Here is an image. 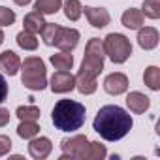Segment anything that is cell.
<instances>
[{
    "label": "cell",
    "instance_id": "cell-1",
    "mask_svg": "<svg viewBox=\"0 0 160 160\" xmlns=\"http://www.w3.org/2000/svg\"><path fill=\"white\" fill-rule=\"evenodd\" d=\"M132 124H134V121H132L130 113L124 111L119 106H104V108H100V111L96 113L94 122H92L94 130L106 141L122 139L130 132Z\"/></svg>",
    "mask_w": 160,
    "mask_h": 160
},
{
    "label": "cell",
    "instance_id": "cell-2",
    "mask_svg": "<svg viewBox=\"0 0 160 160\" xmlns=\"http://www.w3.org/2000/svg\"><path fill=\"white\" fill-rule=\"evenodd\" d=\"M85 106L79 104L75 100H70V98H64V100H58L53 108V124L57 130H62V132H73V130H79L83 124H85Z\"/></svg>",
    "mask_w": 160,
    "mask_h": 160
},
{
    "label": "cell",
    "instance_id": "cell-3",
    "mask_svg": "<svg viewBox=\"0 0 160 160\" xmlns=\"http://www.w3.org/2000/svg\"><path fill=\"white\" fill-rule=\"evenodd\" d=\"M21 81L30 91H43L47 87V70L40 57H27L21 62Z\"/></svg>",
    "mask_w": 160,
    "mask_h": 160
},
{
    "label": "cell",
    "instance_id": "cell-4",
    "mask_svg": "<svg viewBox=\"0 0 160 160\" xmlns=\"http://www.w3.org/2000/svg\"><path fill=\"white\" fill-rule=\"evenodd\" d=\"M104 58H106V53H104L102 40H100V38H91V40L87 42V47H85L81 70H79L77 73L96 79V77L100 75V72L104 70Z\"/></svg>",
    "mask_w": 160,
    "mask_h": 160
},
{
    "label": "cell",
    "instance_id": "cell-5",
    "mask_svg": "<svg viewBox=\"0 0 160 160\" xmlns=\"http://www.w3.org/2000/svg\"><path fill=\"white\" fill-rule=\"evenodd\" d=\"M102 45H104V53L115 64L126 62L128 57L132 55V43H130V40L126 36H122V34H117V32L108 34L106 40L102 42Z\"/></svg>",
    "mask_w": 160,
    "mask_h": 160
},
{
    "label": "cell",
    "instance_id": "cell-6",
    "mask_svg": "<svg viewBox=\"0 0 160 160\" xmlns=\"http://www.w3.org/2000/svg\"><path fill=\"white\" fill-rule=\"evenodd\" d=\"M89 138L79 134L68 139L60 141V149H62V156L60 160H85L87 158V151H89Z\"/></svg>",
    "mask_w": 160,
    "mask_h": 160
},
{
    "label": "cell",
    "instance_id": "cell-7",
    "mask_svg": "<svg viewBox=\"0 0 160 160\" xmlns=\"http://www.w3.org/2000/svg\"><path fill=\"white\" fill-rule=\"evenodd\" d=\"M79 43V32L75 28H64L60 27L58 32H57V38H55V45L60 49V51H73Z\"/></svg>",
    "mask_w": 160,
    "mask_h": 160
},
{
    "label": "cell",
    "instance_id": "cell-8",
    "mask_svg": "<svg viewBox=\"0 0 160 160\" xmlns=\"http://www.w3.org/2000/svg\"><path fill=\"white\" fill-rule=\"evenodd\" d=\"M75 89V77L68 72V70H58L57 73H53L51 77V91L53 92H70Z\"/></svg>",
    "mask_w": 160,
    "mask_h": 160
},
{
    "label": "cell",
    "instance_id": "cell-9",
    "mask_svg": "<svg viewBox=\"0 0 160 160\" xmlns=\"http://www.w3.org/2000/svg\"><path fill=\"white\" fill-rule=\"evenodd\" d=\"M104 89L108 94H113V96H119L122 92H126L128 89V77L121 72H115V73H109L106 79H104Z\"/></svg>",
    "mask_w": 160,
    "mask_h": 160
},
{
    "label": "cell",
    "instance_id": "cell-10",
    "mask_svg": "<svg viewBox=\"0 0 160 160\" xmlns=\"http://www.w3.org/2000/svg\"><path fill=\"white\" fill-rule=\"evenodd\" d=\"M51 149H53V143H51L49 138H36V136H34V138L30 139V143H28V152H30V156L36 158V160L47 158L49 152H51Z\"/></svg>",
    "mask_w": 160,
    "mask_h": 160
},
{
    "label": "cell",
    "instance_id": "cell-11",
    "mask_svg": "<svg viewBox=\"0 0 160 160\" xmlns=\"http://www.w3.org/2000/svg\"><path fill=\"white\" fill-rule=\"evenodd\" d=\"M83 12H85V15H87L89 23H91L94 28H104V27H108V25H109V21H111L109 12H108L106 8H92V6H85V8H83Z\"/></svg>",
    "mask_w": 160,
    "mask_h": 160
},
{
    "label": "cell",
    "instance_id": "cell-12",
    "mask_svg": "<svg viewBox=\"0 0 160 160\" xmlns=\"http://www.w3.org/2000/svg\"><path fill=\"white\" fill-rule=\"evenodd\" d=\"M19 68H21V58H19L17 53L8 49V51H4L2 55H0V70H2L4 73L15 75L19 72Z\"/></svg>",
    "mask_w": 160,
    "mask_h": 160
},
{
    "label": "cell",
    "instance_id": "cell-13",
    "mask_svg": "<svg viewBox=\"0 0 160 160\" xmlns=\"http://www.w3.org/2000/svg\"><path fill=\"white\" fill-rule=\"evenodd\" d=\"M138 43L141 49L145 51H151L158 45V30L152 28V27H145V28H139L138 32Z\"/></svg>",
    "mask_w": 160,
    "mask_h": 160
},
{
    "label": "cell",
    "instance_id": "cell-14",
    "mask_svg": "<svg viewBox=\"0 0 160 160\" xmlns=\"http://www.w3.org/2000/svg\"><path fill=\"white\" fill-rule=\"evenodd\" d=\"M126 106L130 108V111L132 113H145L147 109H149V106H151V102H149V98L143 94V92H138V91H134V92H130L128 96H126Z\"/></svg>",
    "mask_w": 160,
    "mask_h": 160
},
{
    "label": "cell",
    "instance_id": "cell-15",
    "mask_svg": "<svg viewBox=\"0 0 160 160\" xmlns=\"http://www.w3.org/2000/svg\"><path fill=\"white\" fill-rule=\"evenodd\" d=\"M23 25H25V30H27V32H30V34H38V32H42L45 21H43V15H42L40 12L34 10V12H30V13L25 15Z\"/></svg>",
    "mask_w": 160,
    "mask_h": 160
},
{
    "label": "cell",
    "instance_id": "cell-16",
    "mask_svg": "<svg viewBox=\"0 0 160 160\" xmlns=\"http://www.w3.org/2000/svg\"><path fill=\"white\" fill-rule=\"evenodd\" d=\"M121 21H122V25H124L126 28L138 30V28H141V25H143V13H141L139 10H136V8H130V10H126V12L122 13Z\"/></svg>",
    "mask_w": 160,
    "mask_h": 160
},
{
    "label": "cell",
    "instance_id": "cell-17",
    "mask_svg": "<svg viewBox=\"0 0 160 160\" xmlns=\"http://www.w3.org/2000/svg\"><path fill=\"white\" fill-rule=\"evenodd\" d=\"M75 89L81 92V94H92V92H96L98 83H96L94 77H87V75L77 73L75 75Z\"/></svg>",
    "mask_w": 160,
    "mask_h": 160
},
{
    "label": "cell",
    "instance_id": "cell-18",
    "mask_svg": "<svg viewBox=\"0 0 160 160\" xmlns=\"http://www.w3.org/2000/svg\"><path fill=\"white\" fill-rule=\"evenodd\" d=\"M62 6V0H36L34 10L40 12L42 15H53L60 10Z\"/></svg>",
    "mask_w": 160,
    "mask_h": 160
},
{
    "label": "cell",
    "instance_id": "cell-19",
    "mask_svg": "<svg viewBox=\"0 0 160 160\" xmlns=\"http://www.w3.org/2000/svg\"><path fill=\"white\" fill-rule=\"evenodd\" d=\"M40 126L36 121H21V124L17 126V136L23 139H32L34 136H38Z\"/></svg>",
    "mask_w": 160,
    "mask_h": 160
},
{
    "label": "cell",
    "instance_id": "cell-20",
    "mask_svg": "<svg viewBox=\"0 0 160 160\" xmlns=\"http://www.w3.org/2000/svg\"><path fill=\"white\" fill-rule=\"evenodd\" d=\"M143 81L151 91H158L160 89V70L156 66H149L143 73Z\"/></svg>",
    "mask_w": 160,
    "mask_h": 160
},
{
    "label": "cell",
    "instance_id": "cell-21",
    "mask_svg": "<svg viewBox=\"0 0 160 160\" xmlns=\"http://www.w3.org/2000/svg\"><path fill=\"white\" fill-rule=\"evenodd\" d=\"M51 64L57 70H70L73 66V57L66 51H60L57 55H51Z\"/></svg>",
    "mask_w": 160,
    "mask_h": 160
},
{
    "label": "cell",
    "instance_id": "cell-22",
    "mask_svg": "<svg viewBox=\"0 0 160 160\" xmlns=\"http://www.w3.org/2000/svg\"><path fill=\"white\" fill-rule=\"evenodd\" d=\"M83 13V6L79 0H66L64 2V15L70 19V21H77Z\"/></svg>",
    "mask_w": 160,
    "mask_h": 160
},
{
    "label": "cell",
    "instance_id": "cell-23",
    "mask_svg": "<svg viewBox=\"0 0 160 160\" xmlns=\"http://www.w3.org/2000/svg\"><path fill=\"white\" fill-rule=\"evenodd\" d=\"M17 43H19V47H23L25 51H34V49L38 47L36 34H30V32H27V30H23V32L17 34Z\"/></svg>",
    "mask_w": 160,
    "mask_h": 160
},
{
    "label": "cell",
    "instance_id": "cell-24",
    "mask_svg": "<svg viewBox=\"0 0 160 160\" xmlns=\"http://www.w3.org/2000/svg\"><path fill=\"white\" fill-rule=\"evenodd\" d=\"M108 154L106 145H102L100 141H91L89 143V151H87V158L85 160H104Z\"/></svg>",
    "mask_w": 160,
    "mask_h": 160
},
{
    "label": "cell",
    "instance_id": "cell-25",
    "mask_svg": "<svg viewBox=\"0 0 160 160\" xmlns=\"http://www.w3.org/2000/svg\"><path fill=\"white\" fill-rule=\"evenodd\" d=\"M141 13L149 19H158L160 17V0H143Z\"/></svg>",
    "mask_w": 160,
    "mask_h": 160
},
{
    "label": "cell",
    "instance_id": "cell-26",
    "mask_svg": "<svg viewBox=\"0 0 160 160\" xmlns=\"http://www.w3.org/2000/svg\"><path fill=\"white\" fill-rule=\"evenodd\" d=\"M58 25H55V23H45L43 25V28H42V40H43V43L45 45H55V38H57V32H58Z\"/></svg>",
    "mask_w": 160,
    "mask_h": 160
},
{
    "label": "cell",
    "instance_id": "cell-27",
    "mask_svg": "<svg viewBox=\"0 0 160 160\" xmlns=\"http://www.w3.org/2000/svg\"><path fill=\"white\" fill-rule=\"evenodd\" d=\"M17 117L21 121H38L40 109L36 106H21V108H17Z\"/></svg>",
    "mask_w": 160,
    "mask_h": 160
},
{
    "label": "cell",
    "instance_id": "cell-28",
    "mask_svg": "<svg viewBox=\"0 0 160 160\" xmlns=\"http://www.w3.org/2000/svg\"><path fill=\"white\" fill-rule=\"evenodd\" d=\"M15 23V13L4 6H0V27H10Z\"/></svg>",
    "mask_w": 160,
    "mask_h": 160
},
{
    "label": "cell",
    "instance_id": "cell-29",
    "mask_svg": "<svg viewBox=\"0 0 160 160\" xmlns=\"http://www.w3.org/2000/svg\"><path fill=\"white\" fill-rule=\"evenodd\" d=\"M12 139L8 138V136H0V156H4V154H8L10 151H12Z\"/></svg>",
    "mask_w": 160,
    "mask_h": 160
},
{
    "label": "cell",
    "instance_id": "cell-30",
    "mask_svg": "<svg viewBox=\"0 0 160 160\" xmlns=\"http://www.w3.org/2000/svg\"><path fill=\"white\" fill-rule=\"evenodd\" d=\"M6 98H8V81H6V77L0 73V104Z\"/></svg>",
    "mask_w": 160,
    "mask_h": 160
},
{
    "label": "cell",
    "instance_id": "cell-31",
    "mask_svg": "<svg viewBox=\"0 0 160 160\" xmlns=\"http://www.w3.org/2000/svg\"><path fill=\"white\" fill-rule=\"evenodd\" d=\"M10 122V111L6 108H0V128H4Z\"/></svg>",
    "mask_w": 160,
    "mask_h": 160
},
{
    "label": "cell",
    "instance_id": "cell-32",
    "mask_svg": "<svg viewBox=\"0 0 160 160\" xmlns=\"http://www.w3.org/2000/svg\"><path fill=\"white\" fill-rule=\"evenodd\" d=\"M13 2H15L17 6H27V4L30 2V0H13Z\"/></svg>",
    "mask_w": 160,
    "mask_h": 160
},
{
    "label": "cell",
    "instance_id": "cell-33",
    "mask_svg": "<svg viewBox=\"0 0 160 160\" xmlns=\"http://www.w3.org/2000/svg\"><path fill=\"white\" fill-rule=\"evenodd\" d=\"M2 42H4V32L0 30V45H2Z\"/></svg>",
    "mask_w": 160,
    "mask_h": 160
}]
</instances>
